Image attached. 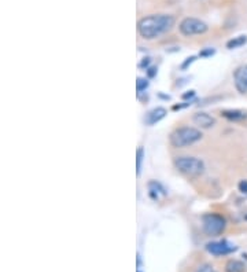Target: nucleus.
<instances>
[{
    "label": "nucleus",
    "mask_w": 247,
    "mask_h": 272,
    "mask_svg": "<svg viewBox=\"0 0 247 272\" xmlns=\"http://www.w3.org/2000/svg\"><path fill=\"white\" fill-rule=\"evenodd\" d=\"M175 17L167 14H153L142 18L138 23L139 35L145 40H153L173 28Z\"/></svg>",
    "instance_id": "f257e3e1"
},
{
    "label": "nucleus",
    "mask_w": 247,
    "mask_h": 272,
    "mask_svg": "<svg viewBox=\"0 0 247 272\" xmlns=\"http://www.w3.org/2000/svg\"><path fill=\"white\" fill-rule=\"evenodd\" d=\"M202 139V132L192 126H182L177 128L175 132L170 135V145L176 148L188 147L196 142Z\"/></svg>",
    "instance_id": "f03ea898"
},
{
    "label": "nucleus",
    "mask_w": 247,
    "mask_h": 272,
    "mask_svg": "<svg viewBox=\"0 0 247 272\" xmlns=\"http://www.w3.org/2000/svg\"><path fill=\"white\" fill-rule=\"evenodd\" d=\"M175 165L183 175L188 177H198L204 173V162L195 157H177L175 160Z\"/></svg>",
    "instance_id": "7ed1b4c3"
},
{
    "label": "nucleus",
    "mask_w": 247,
    "mask_h": 272,
    "mask_svg": "<svg viewBox=\"0 0 247 272\" xmlns=\"http://www.w3.org/2000/svg\"><path fill=\"white\" fill-rule=\"evenodd\" d=\"M202 224H204V231L207 235L216 236L220 235L226 230V221L223 216L216 213L205 214L202 217Z\"/></svg>",
    "instance_id": "20e7f679"
},
{
    "label": "nucleus",
    "mask_w": 247,
    "mask_h": 272,
    "mask_svg": "<svg viewBox=\"0 0 247 272\" xmlns=\"http://www.w3.org/2000/svg\"><path fill=\"white\" fill-rule=\"evenodd\" d=\"M180 32L184 36H195L204 35L207 32V25L198 18H184L180 22Z\"/></svg>",
    "instance_id": "39448f33"
},
{
    "label": "nucleus",
    "mask_w": 247,
    "mask_h": 272,
    "mask_svg": "<svg viewBox=\"0 0 247 272\" xmlns=\"http://www.w3.org/2000/svg\"><path fill=\"white\" fill-rule=\"evenodd\" d=\"M206 250L211 253L213 256H224L229 254L236 250V246L229 243L228 241H218V242H210L206 245Z\"/></svg>",
    "instance_id": "423d86ee"
},
{
    "label": "nucleus",
    "mask_w": 247,
    "mask_h": 272,
    "mask_svg": "<svg viewBox=\"0 0 247 272\" xmlns=\"http://www.w3.org/2000/svg\"><path fill=\"white\" fill-rule=\"evenodd\" d=\"M235 87L240 94H247V65L238 67L233 74Z\"/></svg>",
    "instance_id": "0eeeda50"
},
{
    "label": "nucleus",
    "mask_w": 247,
    "mask_h": 272,
    "mask_svg": "<svg viewBox=\"0 0 247 272\" xmlns=\"http://www.w3.org/2000/svg\"><path fill=\"white\" fill-rule=\"evenodd\" d=\"M192 121H194L198 126L205 128V129L211 128V126H214V125H216V118L211 117L210 114L204 113V111L195 113V114H194V117H192Z\"/></svg>",
    "instance_id": "6e6552de"
},
{
    "label": "nucleus",
    "mask_w": 247,
    "mask_h": 272,
    "mask_svg": "<svg viewBox=\"0 0 247 272\" xmlns=\"http://www.w3.org/2000/svg\"><path fill=\"white\" fill-rule=\"evenodd\" d=\"M165 116H166V109H164V107H155V109H153V110L148 111V113L145 114V124H157V123H160L162 118H165Z\"/></svg>",
    "instance_id": "1a4fd4ad"
},
{
    "label": "nucleus",
    "mask_w": 247,
    "mask_h": 272,
    "mask_svg": "<svg viewBox=\"0 0 247 272\" xmlns=\"http://www.w3.org/2000/svg\"><path fill=\"white\" fill-rule=\"evenodd\" d=\"M221 116L231 120V121H242V120H246L247 118L246 113L239 110H224L221 111Z\"/></svg>",
    "instance_id": "9d476101"
},
{
    "label": "nucleus",
    "mask_w": 247,
    "mask_h": 272,
    "mask_svg": "<svg viewBox=\"0 0 247 272\" xmlns=\"http://www.w3.org/2000/svg\"><path fill=\"white\" fill-rule=\"evenodd\" d=\"M245 264L238 260H229L226 265V272H245Z\"/></svg>",
    "instance_id": "9b49d317"
},
{
    "label": "nucleus",
    "mask_w": 247,
    "mask_h": 272,
    "mask_svg": "<svg viewBox=\"0 0 247 272\" xmlns=\"http://www.w3.org/2000/svg\"><path fill=\"white\" fill-rule=\"evenodd\" d=\"M247 43V36H238L232 39V40H229L228 43H226V47L228 48H238V47H242L243 44H246Z\"/></svg>",
    "instance_id": "f8f14e48"
},
{
    "label": "nucleus",
    "mask_w": 247,
    "mask_h": 272,
    "mask_svg": "<svg viewBox=\"0 0 247 272\" xmlns=\"http://www.w3.org/2000/svg\"><path fill=\"white\" fill-rule=\"evenodd\" d=\"M143 155H144V150H143V147H139L138 151H136V172H138V175H140V170H142Z\"/></svg>",
    "instance_id": "ddd939ff"
},
{
    "label": "nucleus",
    "mask_w": 247,
    "mask_h": 272,
    "mask_svg": "<svg viewBox=\"0 0 247 272\" xmlns=\"http://www.w3.org/2000/svg\"><path fill=\"white\" fill-rule=\"evenodd\" d=\"M147 87H148V81L145 80V79H142V77H139L138 81H136V89H138V92H142V91H144Z\"/></svg>",
    "instance_id": "4468645a"
},
{
    "label": "nucleus",
    "mask_w": 247,
    "mask_h": 272,
    "mask_svg": "<svg viewBox=\"0 0 247 272\" xmlns=\"http://www.w3.org/2000/svg\"><path fill=\"white\" fill-rule=\"evenodd\" d=\"M196 272H217V271H216L211 265L206 264V265H202V267H199Z\"/></svg>",
    "instance_id": "2eb2a0df"
},
{
    "label": "nucleus",
    "mask_w": 247,
    "mask_h": 272,
    "mask_svg": "<svg viewBox=\"0 0 247 272\" xmlns=\"http://www.w3.org/2000/svg\"><path fill=\"white\" fill-rule=\"evenodd\" d=\"M238 187H239L240 192H243V194H247V180H242Z\"/></svg>",
    "instance_id": "dca6fc26"
},
{
    "label": "nucleus",
    "mask_w": 247,
    "mask_h": 272,
    "mask_svg": "<svg viewBox=\"0 0 247 272\" xmlns=\"http://www.w3.org/2000/svg\"><path fill=\"white\" fill-rule=\"evenodd\" d=\"M214 52H216L214 50H211V48H207V50H205V51L201 52L199 55H201V57H210V55H213Z\"/></svg>",
    "instance_id": "f3484780"
},
{
    "label": "nucleus",
    "mask_w": 247,
    "mask_h": 272,
    "mask_svg": "<svg viewBox=\"0 0 247 272\" xmlns=\"http://www.w3.org/2000/svg\"><path fill=\"white\" fill-rule=\"evenodd\" d=\"M194 59H195V57H191V58H187V61H185V62H184V63H183V69H187V66H188L189 63H192V62H194Z\"/></svg>",
    "instance_id": "a211bd4d"
},
{
    "label": "nucleus",
    "mask_w": 247,
    "mask_h": 272,
    "mask_svg": "<svg viewBox=\"0 0 247 272\" xmlns=\"http://www.w3.org/2000/svg\"><path fill=\"white\" fill-rule=\"evenodd\" d=\"M194 95H195V92L194 91H189V94H184L183 95V99H188V98H192Z\"/></svg>",
    "instance_id": "6ab92c4d"
},
{
    "label": "nucleus",
    "mask_w": 247,
    "mask_h": 272,
    "mask_svg": "<svg viewBox=\"0 0 247 272\" xmlns=\"http://www.w3.org/2000/svg\"><path fill=\"white\" fill-rule=\"evenodd\" d=\"M148 70H150V72H148L150 77H154V74H155V72H154V70H155V69H154V67H151V69H148Z\"/></svg>",
    "instance_id": "aec40b11"
},
{
    "label": "nucleus",
    "mask_w": 247,
    "mask_h": 272,
    "mask_svg": "<svg viewBox=\"0 0 247 272\" xmlns=\"http://www.w3.org/2000/svg\"><path fill=\"white\" fill-rule=\"evenodd\" d=\"M245 219H246V220H247V214H246V216H245Z\"/></svg>",
    "instance_id": "412c9836"
},
{
    "label": "nucleus",
    "mask_w": 247,
    "mask_h": 272,
    "mask_svg": "<svg viewBox=\"0 0 247 272\" xmlns=\"http://www.w3.org/2000/svg\"><path fill=\"white\" fill-rule=\"evenodd\" d=\"M138 272H140V271H138Z\"/></svg>",
    "instance_id": "4be33fe9"
}]
</instances>
